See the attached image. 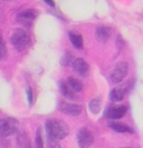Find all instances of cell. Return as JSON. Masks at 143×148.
Wrapping results in <instances>:
<instances>
[{
    "mask_svg": "<svg viewBox=\"0 0 143 148\" xmlns=\"http://www.w3.org/2000/svg\"><path fill=\"white\" fill-rule=\"evenodd\" d=\"M46 134L47 138L49 141H56L63 139L67 136L68 134V127L67 125L58 119H52L47 120L45 125Z\"/></svg>",
    "mask_w": 143,
    "mask_h": 148,
    "instance_id": "cell-1",
    "label": "cell"
},
{
    "mask_svg": "<svg viewBox=\"0 0 143 148\" xmlns=\"http://www.w3.org/2000/svg\"><path fill=\"white\" fill-rule=\"evenodd\" d=\"M10 41H11L12 47L17 51H23L28 47L30 42V37L27 34V31L23 29H18L12 34Z\"/></svg>",
    "mask_w": 143,
    "mask_h": 148,
    "instance_id": "cell-2",
    "label": "cell"
},
{
    "mask_svg": "<svg viewBox=\"0 0 143 148\" xmlns=\"http://www.w3.org/2000/svg\"><path fill=\"white\" fill-rule=\"evenodd\" d=\"M128 65L125 61H120L119 64H116V66L114 67L113 71L111 74V82L113 84H120L125 76L128 75Z\"/></svg>",
    "mask_w": 143,
    "mask_h": 148,
    "instance_id": "cell-3",
    "label": "cell"
},
{
    "mask_svg": "<svg viewBox=\"0 0 143 148\" xmlns=\"http://www.w3.org/2000/svg\"><path fill=\"white\" fill-rule=\"evenodd\" d=\"M17 132V121L15 119H1L0 120V136L8 137Z\"/></svg>",
    "mask_w": 143,
    "mask_h": 148,
    "instance_id": "cell-4",
    "label": "cell"
},
{
    "mask_svg": "<svg viewBox=\"0 0 143 148\" xmlns=\"http://www.w3.org/2000/svg\"><path fill=\"white\" fill-rule=\"evenodd\" d=\"M77 141H78V145L81 147H88L90 145L93 144L94 137L88 129L81 128L77 133Z\"/></svg>",
    "mask_w": 143,
    "mask_h": 148,
    "instance_id": "cell-5",
    "label": "cell"
},
{
    "mask_svg": "<svg viewBox=\"0 0 143 148\" xmlns=\"http://www.w3.org/2000/svg\"><path fill=\"white\" fill-rule=\"evenodd\" d=\"M58 110L61 111L63 114H66L69 116H78L82 112V107L79 105L69 104V103H59L58 105Z\"/></svg>",
    "mask_w": 143,
    "mask_h": 148,
    "instance_id": "cell-6",
    "label": "cell"
},
{
    "mask_svg": "<svg viewBox=\"0 0 143 148\" xmlns=\"http://www.w3.org/2000/svg\"><path fill=\"white\" fill-rule=\"evenodd\" d=\"M73 68L77 74H79L81 76H85L88 71V65L87 62L82 58H77L74 60L73 62Z\"/></svg>",
    "mask_w": 143,
    "mask_h": 148,
    "instance_id": "cell-7",
    "label": "cell"
},
{
    "mask_svg": "<svg viewBox=\"0 0 143 148\" xmlns=\"http://www.w3.org/2000/svg\"><path fill=\"white\" fill-rule=\"evenodd\" d=\"M128 108L125 106H120V107H112L107 111V117L111 119H120L126 114Z\"/></svg>",
    "mask_w": 143,
    "mask_h": 148,
    "instance_id": "cell-8",
    "label": "cell"
},
{
    "mask_svg": "<svg viewBox=\"0 0 143 148\" xmlns=\"http://www.w3.org/2000/svg\"><path fill=\"white\" fill-rule=\"evenodd\" d=\"M111 32H112V30L108 27H97L96 31H95V36L98 41L106 42L108 40V38L111 37Z\"/></svg>",
    "mask_w": 143,
    "mask_h": 148,
    "instance_id": "cell-9",
    "label": "cell"
},
{
    "mask_svg": "<svg viewBox=\"0 0 143 148\" xmlns=\"http://www.w3.org/2000/svg\"><path fill=\"white\" fill-rule=\"evenodd\" d=\"M38 12L36 10H32V9H29V10H26L21 14H19L18 16V19L20 21H23V23H28V22H31L32 20L36 19Z\"/></svg>",
    "mask_w": 143,
    "mask_h": 148,
    "instance_id": "cell-10",
    "label": "cell"
},
{
    "mask_svg": "<svg viewBox=\"0 0 143 148\" xmlns=\"http://www.w3.org/2000/svg\"><path fill=\"white\" fill-rule=\"evenodd\" d=\"M59 90L63 94V96H65L68 99H75V91L69 87L67 82H59Z\"/></svg>",
    "mask_w": 143,
    "mask_h": 148,
    "instance_id": "cell-11",
    "label": "cell"
},
{
    "mask_svg": "<svg viewBox=\"0 0 143 148\" xmlns=\"http://www.w3.org/2000/svg\"><path fill=\"white\" fill-rule=\"evenodd\" d=\"M125 96V89L124 88H115L110 92V99L112 101H121Z\"/></svg>",
    "mask_w": 143,
    "mask_h": 148,
    "instance_id": "cell-12",
    "label": "cell"
},
{
    "mask_svg": "<svg viewBox=\"0 0 143 148\" xmlns=\"http://www.w3.org/2000/svg\"><path fill=\"white\" fill-rule=\"evenodd\" d=\"M110 127L113 129L114 132H116V133H133L132 128H130V127L124 125V124H121V123H111Z\"/></svg>",
    "mask_w": 143,
    "mask_h": 148,
    "instance_id": "cell-13",
    "label": "cell"
},
{
    "mask_svg": "<svg viewBox=\"0 0 143 148\" xmlns=\"http://www.w3.org/2000/svg\"><path fill=\"white\" fill-rule=\"evenodd\" d=\"M69 40L73 44L74 47L77 49H82L83 48V38L81 35L75 34V32H69Z\"/></svg>",
    "mask_w": 143,
    "mask_h": 148,
    "instance_id": "cell-14",
    "label": "cell"
},
{
    "mask_svg": "<svg viewBox=\"0 0 143 148\" xmlns=\"http://www.w3.org/2000/svg\"><path fill=\"white\" fill-rule=\"evenodd\" d=\"M67 84L69 85V87L73 89L75 92H78L83 89V85L79 80H77L76 78H73V77H69L67 79Z\"/></svg>",
    "mask_w": 143,
    "mask_h": 148,
    "instance_id": "cell-15",
    "label": "cell"
},
{
    "mask_svg": "<svg viewBox=\"0 0 143 148\" xmlns=\"http://www.w3.org/2000/svg\"><path fill=\"white\" fill-rule=\"evenodd\" d=\"M88 108L93 114H98L101 110V99L99 98H95L88 104Z\"/></svg>",
    "mask_w": 143,
    "mask_h": 148,
    "instance_id": "cell-16",
    "label": "cell"
},
{
    "mask_svg": "<svg viewBox=\"0 0 143 148\" xmlns=\"http://www.w3.org/2000/svg\"><path fill=\"white\" fill-rule=\"evenodd\" d=\"M6 57H7V47H6L3 38L0 35V60L6 59Z\"/></svg>",
    "mask_w": 143,
    "mask_h": 148,
    "instance_id": "cell-17",
    "label": "cell"
},
{
    "mask_svg": "<svg viewBox=\"0 0 143 148\" xmlns=\"http://www.w3.org/2000/svg\"><path fill=\"white\" fill-rule=\"evenodd\" d=\"M74 60H73V55L69 53V52H66V55L61 58V65L64 66H69V65H73Z\"/></svg>",
    "mask_w": 143,
    "mask_h": 148,
    "instance_id": "cell-18",
    "label": "cell"
},
{
    "mask_svg": "<svg viewBox=\"0 0 143 148\" xmlns=\"http://www.w3.org/2000/svg\"><path fill=\"white\" fill-rule=\"evenodd\" d=\"M36 145L39 148H41L44 146V140H43V136H41V129L38 128L37 133H36Z\"/></svg>",
    "mask_w": 143,
    "mask_h": 148,
    "instance_id": "cell-19",
    "label": "cell"
},
{
    "mask_svg": "<svg viewBox=\"0 0 143 148\" xmlns=\"http://www.w3.org/2000/svg\"><path fill=\"white\" fill-rule=\"evenodd\" d=\"M17 143H18V145L21 143V141H25L26 144H27V147H30V144H29V139H28V136H26V134L21 133L18 137H17Z\"/></svg>",
    "mask_w": 143,
    "mask_h": 148,
    "instance_id": "cell-20",
    "label": "cell"
},
{
    "mask_svg": "<svg viewBox=\"0 0 143 148\" xmlns=\"http://www.w3.org/2000/svg\"><path fill=\"white\" fill-rule=\"evenodd\" d=\"M26 94H27L28 104L31 105V104H32V90H31V88H30V87H28V88H27V90H26Z\"/></svg>",
    "mask_w": 143,
    "mask_h": 148,
    "instance_id": "cell-21",
    "label": "cell"
},
{
    "mask_svg": "<svg viewBox=\"0 0 143 148\" xmlns=\"http://www.w3.org/2000/svg\"><path fill=\"white\" fill-rule=\"evenodd\" d=\"M46 2L49 5V6H52V7H55V2H54V0H45Z\"/></svg>",
    "mask_w": 143,
    "mask_h": 148,
    "instance_id": "cell-22",
    "label": "cell"
}]
</instances>
